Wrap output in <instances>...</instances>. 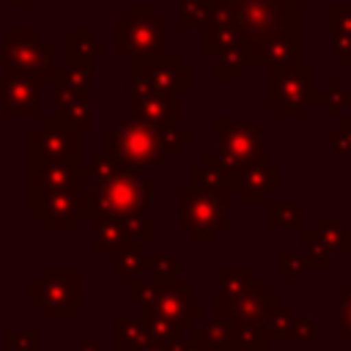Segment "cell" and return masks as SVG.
<instances>
[{
    "label": "cell",
    "mask_w": 351,
    "mask_h": 351,
    "mask_svg": "<svg viewBox=\"0 0 351 351\" xmlns=\"http://www.w3.org/2000/svg\"><path fill=\"white\" fill-rule=\"evenodd\" d=\"M167 49V19L156 14L151 3H132L123 16H118V52L129 60H154Z\"/></svg>",
    "instance_id": "cell-1"
},
{
    "label": "cell",
    "mask_w": 351,
    "mask_h": 351,
    "mask_svg": "<svg viewBox=\"0 0 351 351\" xmlns=\"http://www.w3.org/2000/svg\"><path fill=\"white\" fill-rule=\"evenodd\" d=\"M104 145L107 154L115 156L123 167L140 170L145 165L151 167H165L167 165V151L162 145V132L159 126L143 123V121H126L104 132Z\"/></svg>",
    "instance_id": "cell-2"
},
{
    "label": "cell",
    "mask_w": 351,
    "mask_h": 351,
    "mask_svg": "<svg viewBox=\"0 0 351 351\" xmlns=\"http://www.w3.org/2000/svg\"><path fill=\"white\" fill-rule=\"evenodd\" d=\"M266 74V99L282 118H299L310 104H324L313 66H269Z\"/></svg>",
    "instance_id": "cell-3"
},
{
    "label": "cell",
    "mask_w": 351,
    "mask_h": 351,
    "mask_svg": "<svg viewBox=\"0 0 351 351\" xmlns=\"http://www.w3.org/2000/svg\"><path fill=\"white\" fill-rule=\"evenodd\" d=\"M137 181H140L137 170L123 167L110 181L93 184L90 189H80L77 192L80 217H85V219H93V217H115V219H123V217H129L134 211H143Z\"/></svg>",
    "instance_id": "cell-4"
},
{
    "label": "cell",
    "mask_w": 351,
    "mask_h": 351,
    "mask_svg": "<svg viewBox=\"0 0 351 351\" xmlns=\"http://www.w3.org/2000/svg\"><path fill=\"white\" fill-rule=\"evenodd\" d=\"M244 55H247V69H269V66H302L304 63V5H293L288 8V16L282 22V27L261 41V44H250L244 41Z\"/></svg>",
    "instance_id": "cell-5"
},
{
    "label": "cell",
    "mask_w": 351,
    "mask_h": 351,
    "mask_svg": "<svg viewBox=\"0 0 351 351\" xmlns=\"http://www.w3.org/2000/svg\"><path fill=\"white\" fill-rule=\"evenodd\" d=\"M0 69L52 77L58 69L55 44L44 38L41 30H5L0 38Z\"/></svg>",
    "instance_id": "cell-6"
},
{
    "label": "cell",
    "mask_w": 351,
    "mask_h": 351,
    "mask_svg": "<svg viewBox=\"0 0 351 351\" xmlns=\"http://www.w3.org/2000/svg\"><path fill=\"white\" fill-rule=\"evenodd\" d=\"M228 192H203L192 186L178 195V217L192 241H217L219 230L228 228Z\"/></svg>",
    "instance_id": "cell-7"
},
{
    "label": "cell",
    "mask_w": 351,
    "mask_h": 351,
    "mask_svg": "<svg viewBox=\"0 0 351 351\" xmlns=\"http://www.w3.org/2000/svg\"><path fill=\"white\" fill-rule=\"evenodd\" d=\"M30 304L44 315H77L80 313V269L77 266H44L30 280Z\"/></svg>",
    "instance_id": "cell-8"
},
{
    "label": "cell",
    "mask_w": 351,
    "mask_h": 351,
    "mask_svg": "<svg viewBox=\"0 0 351 351\" xmlns=\"http://www.w3.org/2000/svg\"><path fill=\"white\" fill-rule=\"evenodd\" d=\"M132 90H154L162 96H181L192 90V69L178 55H162L154 60H129Z\"/></svg>",
    "instance_id": "cell-9"
},
{
    "label": "cell",
    "mask_w": 351,
    "mask_h": 351,
    "mask_svg": "<svg viewBox=\"0 0 351 351\" xmlns=\"http://www.w3.org/2000/svg\"><path fill=\"white\" fill-rule=\"evenodd\" d=\"M217 156L228 165L247 170L266 159L263 154V134L255 123L217 118Z\"/></svg>",
    "instance_id": "cell-10"
},
{
    "label": "cell",
    "mask_w": 351,
    "mask_h": 351,
    "mask_svg": "<svg viewBox=\"0 0 351 351\" xmlns=\"http://www.w3.org/2000/svg\"><path fill=\"white\" fill-rule=\"evenodd\" d=\"M156 282V296L154 304L145 310L159 313L167 318L178 332L195 329V318H206V307L200 302H192V280L189 277H176V280H154Z\"/></svg>",
    "instance_id": "cell-11"
},
{
    "label": "cell",
    "mask_w": 351,
    "mask_h": 351,
    "mask_svg": "<svg viewBox=\"0 0 351 351\" xmlns=\"http://www.w3.org/2000/svg\"><path fill=\"white\" fill-rule=\"evenodd\" d=\"M30 159L80 162V132L60 115L41 118V126L30 132Z\"/></svg>",
    "instance_id": "cell-12"
},
{
    "label": "cell",
    "mask_w": 351,
    "mask_h": 351,
    "mask_svg": "<svg viewBox=\"0 0 351 351\" xmlns=\"http://www.w3.org/2000/svg\"><path fill=\"white\" fill-rule=\"evenodd\" d=\"M85 181H90V170L80 162L30 159V206L47 192H77Z\"/></svg>",
    "instance_id": "cell-13"
},
{
    "label": "cell",
    "mask_w": 351,
    "mask_h": 351,
    "mask_svg": "<svg viewBox=\"0 0 351 351\" xmlns=\"http://www.w3.org/2000/svg\"><path fill=\"white\" fill-rule=\"evenodd\" d=\"M0 110L11 118H41V77L5 71L0 77Z\"/></svg>",
    "instance_id": "cell-14"
},
{
    "label": "cell",
    "mask_w": 351,
    "mask_h": 351,
    "mask_svg": "<svg viewBox=\"0 0 351 351\" xmlns=\"http://www.w3.org/2000/svg\"><path fill=\"white\" fill-rule=\"evenodd\" d=\"M288 5H274L266 0H236V11H239V33L244 41L250 44H261L266 38H271L285 16H288Z\"/></svg>",
    "instance_id": "cell-15"
},
{
    "label": "cell",
    "mask_w": 351,
    "mask_h": 351,
    "mask_svg": "<svg viewBox=\"0 0 351 351\" xmlns=\"http://www.w3.org/2000/svg\"><path fill=\"white\" fill-rule=\"evenodd\" d=\"M280 302V293L277 291H269V282L263 277H258L252 282L250 291H244L241 296L236 299H217V313L230 318L233 324H244V321H263L266 310Z\"/></svg>",
    "instance_id": "cell-16"
},
{
    "label": "cell",
    "mask_w": 351,
    "mask_h": 351,
    "mask_svg": "<svg viewBox=\"0 0 351 351\" xmlns=\"http://www.w3.org/2000/svg\"><path fill=\"white\" fill-rule=\"evenodd\" d=\"M80 192V189H77ZM77 192H47L30 206V217H36L47 230H74L80 225Z\"/></svg>",
    "instance_id": "cell-17"
},
{
    "label": "cell",
    "mask_w": 351,
    "mask_h": 351,
    "mask_svg": "<svg viewBox=\"0 0 351 351\" xmlns=\"http://www.w3.org/2000/svg\"><path fill=\"white\" fill-rule=\"evenodd\" d=\"M241 173L244 170L228 165L217 154H206L203 165L189 170V186L192 189H203V192H228L230 195V192H239Z\"/></svg>",
    "instance_id": "cell-18"
},
{
    "label": "cell",
    "mask_w": 351,
    "mask_h": 351,
    "mask_svg": "<svg viewBox=\"0 0 351 351\" xmlns=\"http://www.w3.org/2000/svg\"><path fill=\"white\" fill-rule=\"evenodd\" d=\"M129 118L151 123V126L178 121V99L176 96H162V93H154V90H132Z\"/></svg>",
    "instance_id": "cell-19"
},
{
    "label": "cell",
    "mask_w": 351,
    "mask_h": 351,
    "mask_svg": "<svg viewBox=\"0 0 351 351\" xmlns=\"http://www.w3.org/2000/svg\"><path fill=\"white\" fill-rule=\"evenodd\" d=\"M52 82H55V107L69 101H90L93 96L90 66H77V63L58 66L52 74Z\"/></svg>",
    "instance_id": "cell-20"
},
{
    "label": "cell",
    "mask_w": 351,
    "mask_h": 351,
    "mask_svg": "<svg viewBox=\"0 0 351 351\" xmlns=\"http://www.w3.org/2000/svg\"><path fill=\"white\" fill-rule=\"evenodd\" d=\"M277 189H280V170L269 165L266 159L241 173L239 192H241L244 206H266L269 197L277 195Z\"/></svg>",
    "instance_id": "cell-21"
},
{
    "label": "cell",
    "mask_w": 351,
    "mask_h": 351,
    "mask_svg": "<svg viewBox=\"0 0 351 351\" xmlns=\"http://www.w3.org/2000/svg\"><path fill=\"white\" fill-rule=\"evenodd\" d=\"M90 230H93V241H90V252L93 255H115L118 250H123L129 244L123 219L93 217L90 219Z\"/></svg>",
    "instance_id": "cell-22"
},
{
    "label": "cell",
    "mask_w": 351,
    "mask_h": 351,
    "mask_svg": "<svg viewBox=\"0 0 351 351\" xmlns=\"http://www.w3.org/2000/svg\"><path fill=\"white\" fill-rule=\"evenodd\" d=\"M326 19L332 33V49L337 60L348 69L351 66V3H332Z\"/></svg>",
    "instance_id": "cell-23"
},
{
    "label": "cell",
    "mask_w": 351,
    "mask_h": 351,
    "mask_svg": "<svg viewBox=\"0 0 351 351\" xmlns=\"http://www.w3.org/2000/svg\"><path fill=\"white\" fill-rule=\"evenodd\" d=\"M189 335L206 351H233V321L219 313L214 318H206L200 329H189Z\"/></svg>",
    "instance_id": "cell-24"
},
{
    "label": "cell",
    "mask_w": 351,
    "mask_h": 351,
    "mask_svg": "<svg viewBox=\"0 0 351 351\" xmlns=\"http://www.w3.org/2000/svg\"><path fill=\"white\" fill-rule=\"evenodd\" d=\"M104 52V44L90 33V30H85V27H74V30H69V36H66V63H77V66H90V60L96 58V55H101Z\"/></svg>",
    "instance_id": "cell-25"
},
{
    "label": "cell",
    "mask_w": 351,
    "mask_h": 351,
    "mask_svg": "<svg viewBox=\"0 0 351 351\" xmlns=\"http://www.w3.org/2000/svg\"><path fill=\"white\" fill-rule=\"evenodd\" d=\"M217 277H219V293H217V299H236L244 291H250L252 282L258 280V274H255L252 266H219L217 269Z\"/></svg>",
    "instance_id": "cell-26"
},
{
    "label": "cell",
    "mask_w": 351,
    "mask_h": 351,
    "mask_svg": "<svg viewBox=\"0 0 351 351\" xmlns=\"http://www.w3.org/2000/svg\"><path fill=\"white\" fill-rule=\"evenodd\" d=\"M293 307L288 302H274L266 315H263V329L269 343H291V329H293Z\"/></svg>",
    "instance_id": "cell-27"
},
{
    "label": "cell",
    "mask_w": 351,
    "mask_h": 351,
    "mask_svg": "<svg viewBox=\"0 0 351 351\" xmlns=\"http://www.w3.org/2000/svg\"><path fill=\"white\" fill-rule=\"evenodd\" d=\"M313 233L326 244V250L335 255H351V230L337 219V217H318Z\"/></svg>",
    "instance_id": "cell-28"
},
{
    "label": "cell",
    "mask_w": 351,
    "mask_h": 351,
    "mask_svg": "<svg viewBox=\"0 0 351 351\" xmlns=\"http://www.w3.org/2000/svg\"><path fill=\"white\" fill-rule=\"evenodd\" d=\"M148 343L145 321L137 315H118L115 321V348L118 351H137Z\"/></svg>",
    "instance_id": "cell-29"
},
{
    "label": "cell",
    "mask_w": 351,
    "mask_h": 351,
    "mask_svg": "<svg viewBox=\"0 0 351 351\" xmlns=\"http://www.w3.org/2000/svg\"><path fill=\"white\" fill-rule=\"evenodd\" d=\"M266 225L271 230H304V206H277L266 203Z\"/></svg>",
    "instance_id": "cell-30"
},
{
    "label": "cell",
    "mask_w": 351,
    "mask_h": 351,
    "mask_svg": "<svg viewBox=\"0 0 351 351\" xmlns=\"http://www.w3.org/2000/svg\"><path fill=\"white\" fill-rule=\"evenodd\" d=\"M233 351H269V337L263 324L258 321L233 324Z\"/></svg>",
    "instance_id": "cell-31"
},
{
    "label": "cell",
    "mask_w": 351,
    "mask_h": 351,
    "mask_svg": "<svg viewBox=\"0 0 351 351\" xmlns=\"http://www.w3.org/2000/svg\"><path fill=\"white\" fill-rule=\"evenodd\" d=\"M115 255H118V266H115V277L118 280H134V277L143 274V269H148V255L143 252V244L129 241Z\"/></svg>",
    "instance_id": "cell-32"
},
{
    "label": "cell",
    "mask_w": 351,
    "mask_h": 351,
    "mask_svg": "<svg viewBox=\"0 0 351 351\" xmlns=\"http://www.w3.org/2000/svg\"><path fill=\"white\" fill-rule=\"evenodd\" d=\"M247 71V55H244V44H230L217 55V77L219 80H241V74Z\"/></svg>",
    "instance_id": "cell-33"
},
{
    "label": "cell",
    "mask_w": 351,
    "mask_h": 351,
    "mask_svg": "<svg viewBox=\"0 0 351 351\" xmlns=\"http://www.w3.org/2000/svg\"><path fill=\"white\" fill-rule=\"evenodd\" d=\"M5 351H44L41 329H5L3 332Z\"/></svg>",
    "instance_id": "cell-34"
},
{
    "label": "cell",
    "mask_w": 351,
    "mask_h": 351,
    "mask_svg": "<svg viewBox=\"0 0 351 351\" xmlns=\"http://www.w3.org/2000/svg\"><path fill=\"white\" fill-rule=\"evenodd\" d=\"M123 228H126L129 241H134V244H151L156 239V219L143 211L123 217Z\"/></svg>",
    "instance_id": "cell-35"
},
{
    "label": "cell",
    "mask_w": 351,
    "mask_h": 351,
    "mask_svg": "<svg viewBox=\"0 0 351 351\" xmlns=\"http://www.w3.org/2000/svg\"><path fill=\"white\" fill-rule=\"evenodd\" d=\"M143 321H145L148 340H154V343L167 346V343L178 340V337L184 335V332H178L167 318H162V315H159V313H154V310H143Z\"/></svg>",
    "instance_id": "cell-36"
},
{
    "label": "cell",
    "mask_w": 351,
    "mask_h": 351,
    "mask_svg": "<svg viewBox=\"0 0 351 351\" xmlns=\"http://www.w3.org/2000/svg\"><path fill=\"white\" fill-rule=\"evenodd\" d=\"M208 8L211 0H178V27L181 30L203 27L208 19Z\"/></svg>",
    "instance_id": "cell-37"
},
{
    "label": "cell",
    "mask_w": 351,
    "mask_h": 351,
    "mask_svg": "<svg viewBox=\"0 0 351 351\" xmlns=\"http://www.w3.org/2000/svg\"><path fill=\"white\" fill-rule=\"evenodd\" d=\"M55 115H60L63 121H69L77 132L93 126V110H90V101H69V104H60V107H55Z\"/></svg>",
    "instance_id": "cell-38"
},
{
    "label": "cell",
    "mask_w": 351,
    "mask_h": 351,
    "mask_svg": "<svg viewBox=\"0 0 351 351\" xmlns=\"http://www.w3.org/2000/svg\"><path fill=\"white\" fill-rule=\"evenodd\" d=\"M203 30H206L203 33V49L211 52V55H219L225 47L241 41L239 27H203Z\"/></svg>",
    "instance_id": "cell-39"
},
{
    "label": "cell",
    "mask_w": 351,
    "mask_h": 351,
    "mask_svg": "<svg viewBox=\"0 0 351 351\" xmlns=\"http://www.w3.org/2000/svg\"><path fill=\"white\" fill-rule=\"evenodd\" d=\"M203 27H239L236 0H211L208 19Z\"/></svg>",
    "instance_id": "cell-40"
},
{
    "label": "cell",
    "mask_w": 351,
    "mask_h": 351,
    "mask_svg": "<svg viewBox=\"0 0 351 351\" xmlns=\"http://www.w3.org/2000/svg\"><path fill=\"white\" fill-rule=\"evenodd\" d=\"M324 107L332 118H340L343 107H351V90L343 85V80H332L324 88Z\"/></svg>",
    "instance_id": "cell-41"
},
{
    "label": "cell",
    "mask_w": 351,
    "mask_h": 351,
    "mask_svg": "<svg viewBox=\"0 0 351 351\" xmlns=\"http://www.w3.org/2000/svg\"><path fill=\"white\" fill-rule=\"evenodd\" d=\"M88 170H90V181H93V184H104V181H110L112 176H118V173L123 170V165H121L115 156H110V154L104 151V154H93V156H90Z\"/></svg>",
    "instance_id": "cell-42"
},
{
    "label": "cell",
    "mask_w": 351,
    "mask_h": 351,
    "mask_svg": "<svg viewBox=\"0 0 351 351\" xmlns=\"http://www.w3.org/2000/svg\"><path fill=\"white\" fill-rule=\"evenodd\" d=\"M302 255H304L307 266H315V269H326L332 261V252L326 250V244L313 230H304V252Z\"/></svg>",
    "instance_id": "cell-43"
},
{
    "label": "cell",
    "mask_w": 351,
    "mask_h": 351,
    "mask_svg": "<svg viewBox=\"0 0 351 351\" xmlns=\"http://www.w3.org/2000/svg\"><path fill=\"white\" fill-rule=\"evenodd\" d=\"M148 269L154 274V280H176L181 277V261L178 255H148Z\"/></svg>",
    "instance_id": "cell-44"
},
{
    "label": "cell",
    "mask_w": 351,
    "mask_h": 351,
    "mask_svg": "<svg viewBox=\"0 0 351 351\" xmlns=\"http://www.w3.org/2000/svg\"><path fill=\"white\" fill-rule=\"evenodd\" d=\"M159 132H162V145H165L167 156L178 154V151H181V143H186V140L192 137V132H189V129H184L178 121L162 123V126H159Z\"/></svg>",
    "instance_id": "cell-45"
},
{
    "label": "cell",
    "mask_w": 351,
    "mask_h": 351,
    "mask_svg": "<svg viewBox=\"0 0 351 351\" xmlns=\"http://www.w3.org/2000/svg\"><path fill=\"white\" fill-rule=\"evenodd\" d=\"M310 266H307V261H304V255L299 252H282L280 258H277V277L280 280H293V277H304V271H307Z\"/></svg>",
    "instance_id": "cell-46"
},
{
    "label": "cell",
    "mask_w": 351,
    "mask_h": 351,
    "mask_svg": "<svg viewBox=\"0 0 351 351\" xmlns=\"http://www.w3.org/2000/svg\"><path fill=\"white\" fill-rule=\"evenodd\" d=\"M154 296H156V282H154V277L151 280H140V277H134V280H129V302L132 304H137V307H151L154 304Z\"/></svg>",
    "instance_id": "cell-47"
},
{
    "label": "cell",
    "mask_w": 351,
    "mask_h": 351,
    "mask_svg": "<svg viewBox=\"0 0 351 351\" xmlns=\"http://www.w3.org/2000/svg\"><path fill=\"white\" fill-rule=\"evenodd\" d=\"M329 148L332 154L351 156V118H340V126L329 132Z\"/></svg>",
    "instance_id": "cell-48"
},
{
    "label": "cell",
    "mask_w": 351,
    "mask_h": 351,
    "mask_svg": "<svg viewBox=\"0 0 351 351\" xmlns=\"http://www.w3.org/2000/svg\"><path fill=\"white\" fill-rule=\"evenodd\" d=\"M318 337V326L313 318L307 315H299L293 318V329H291V340H299V343H313Z\"/></svg>",
    "instance_id": "cell-49"
},
{
    "label": "cell",
    "mask_w": 351,
    "mask_h": 351,
    "mask_svg": "<svg viewBox=\"0 0 351 351\" xmlns=\"http://www.w3.org/2000/svg\"><path fill=\"white\" fill-rule=\"evenodd\" d=\"M340 337L343 343H351V291L340 296Z\"/></svg>",
    "instance_id": "cell-50"
},
{
    "label": "cell",
    "mask_w": 351,
    "mask_h": 351,
    "mask_svg": "<svg viewBox=\"0 0 351 351\" xmlns=\"http://www.w3.org/2000/svg\"><path fill=\"white\" fill-rule=\"evenodd\" d=\"M137 186H140L143 208H145V206H151V203H154V195H156V181H154V178H140V181H137Z\"/></svg>",
    "instance_id": "cell-51"
},
{
    "label": "cell",
    "mask_w": 351,
    "mask_h": 351,
    "mask_svg": "<svg viewBox=\"0 0 351 351\" xmlns=\"http://www.w3.org/2000/svg\"><path fill=\"white\" fill-rule=\"evenodd\" d=\"M77 351H104V348H101V343H96V340H82V343L77 346Z\"/></svg>",
    "instance_id": "cell-52"
},
{
    "label": "cell",
    "mask_w": 351,
    "mask_h": 351,
    "mask_svg": "<svg viewBox=\"0 0 351 351\" xmlns=\"http://www.w3.org/2000/svg\"><path fill=\"white\" fill-rule=\"evenodd\" d=\"M137 351H167V346H162V343H154V340H148L145 346H140Z\"/></svg>",
    "instance_id": "cell-53"
},
{
    "label": "cell",
    "mask_w": 351,
    "mask_h": 351,
    "mask_svg": "<svg viewBox=\"0 0 351 351\" xmlns=\"http://www.w3.org/2000/svg\"><path fill=\"white\" fill-rule=\"evenodd\" d=\"M8 5H25V3H30V0H5Z\"/></svg>",
    "instance_id": "cell-54"
},
{
    "label": "cell",
    "mask_w": 351,
    "mask_h": 351,
    "mask_svg": "<svg viewBox=\"0 0 351 351\" xmlns=\"http://www.w3.org/2000/svg\"><path fill=\"white\" fill-rule=\"evenodd\" d=\"M266 3H274V5H288L291 0H266Z\"/></svg>",
    "instance_id": "cell-55"
}]
</instances>
